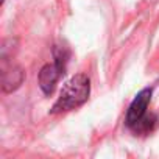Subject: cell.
I'll return each instance as SVG.
<instances>
[{
	"label": "cell",
	"instance_id": "1",
	"mask_svg": "<svg viewBox=\"0 0 159 159\" xmlns=\"http://www.w3.org/2000/svg\"><path fill=\"white\" fill-rule=\"evenodd\" d=\"M151 95H153L151 88L142 89L134 97V100L131 102V105L126 111L125 123L134 134L145 136V134L153 133L157 126V117L154 114H148V106L151 103Z\"/></svg>",
	"mask_w": 159,
	"mask_h": 159
},
{
	"label": "cell",
	"instance_id": "4",
	"mask_svg": "<svg viewBox=\"0 0 159 159\" xmlns=\"http://www.w3.org/2000/svg\"><path fill=\"white\" fill-rule=\"evenodd\" d=\"M25 80V72L19 66H11L8 70H3L2 75V89L3 92H13L19 89Z\"/></svg>",
	"mask_w": 159,
	"mask_h": 159
},
{
	"label": "cell",
	"instance_id": "2",
	"mask_svg": "<svg viewBox=\"0 0 159 159\" xmlns=\"http://www.w3.org/2000/svg\"><path fill=\"white\" fill-rule=\"evenodd\" d=\"M89 94H91L89 76L84 73H78V75L72 76L66 83V86L62 88L56 103L53 105L52 114L66 112V111H72V109L80 108L81 105H84L88 102Z\"/></svg>",
	"mask_w": 159,
	"mask_h": 159
},
{
	"label": "cell",
	"instance_id": "3",
	"mask_svg": "<svg viewBox=\"0 0 159 159\" xmlns=\"http://www.w3.org/2000/svg\"><path fill=\"white\" fill-rule=\"evenodd\" d=\"M66 73V69L58 66L56 62L53 64H45L41 72H39V88L42 89V92L45 95H50L55 88H56V83L58 80Z\"/></svg>",
	"mask_w": 159,
	"mask_h": 159
},
{
	"label": "cell",
	"instance_id": "5",
	"mask_svg": "<svg viewBox=\"0 0 159 159\" xmlns=\"http://www.w3.org/2000/svg\"><path fill=\"white\" fill-rule=\"evenodd\" d=\"M5 3V0H0V5H3Z\"/></svg>",
	"mask_w": 159,
	"mask_h": 159
}]
</instances>
